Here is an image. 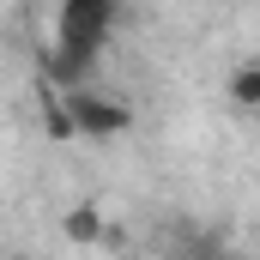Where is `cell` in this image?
Instances as JSON below:
<instances>
[{"mask_svg": "<svg viewBox=\"0 0 260 260\" xmlns=\"http://www.w3.org/2000/svg\"><path fill=\"white\" fill-rule=\"evenodd\" d=\"M254 121H260V115H254Z\"/></svg>", "mask_w": 260, "mask_h": 260, "instance_id": "52a82bcc", "label": "cell"}, {"mask_svg": "<svg viewBox=\"0 0 260 260\" xmlns=\"http://www.w3.org/2000/svg\"><path fill=\"white\" fill-rule=\"evenodd\" d=\"M115 24H121V0H61L55 6V43L91 55V61L109 49Z\"/></svg>", "mask_w": 260, "mask_h": 260, "instance_id": "6da1fadb", "label": "cell"}, {"mask_svg": "<svg viewBox=\"0 0 260 260\" xmlns=\"http://www.w3.org/2000/svg\"><path fill=\"white\" fill-rule=\"evenodd\" d=\"M230 103H236V109H248V115H260V55H254V61H242L236 73H230Z\"/></svg>", "mask_w": 260, "mask_h": 260, "instance_id": "5b68a950", "label": "cell"}, {"mask_svg": "<svg viewBox=\"0 0 260 260\" xmlns=\"http://www.w3.org/2000/svg\"><path fill=\"white\" fill-rule=\"evenodd\" d=\"M67 109H73V121H79V133H85V139H115V133L133 127V103L109 97V91H97V85L67 91Z\"/></svg>", "mask_w": 260, "mask_h": 260, "instance_id": "7a4b0ae2", "label": "cell"}, {"mask_svg": "<svg viewBox=\"0 0 260 260\" xmlns=\"http://www.w3.org/2000/svg\"><path fill=\"white\" fill-rule=\"evenodd\" d=\"M91 55H79V49H67V43H49L43 55H37V79H43V91H85L91 85Z\"/></svg>", "mask_w": 260, "mask_h": 260, "instance_id": "3957f363", "label": "cell"}, {"mask_svg": "<svg viewBox=\"0 0 260 260\" xmlns=\"http://www.w3.org/2000/svg\"><path fill=\"white\" fill-rule=\"evenodd\" d=\"M176 260H230V248L212 236V230H182V242L170 248Z\"/></svg>", "mask_w": 260, "mask_h": 260, "instance_id": "8992f818", "label": "cell"}, {"mask_svg": "<svg viewBox=\"0 0 260 260\" xmlns=\"http://www.w3.org/2000/svg\"><path fill=\"white\" fill-rule=\"evenodd\" d=\"M61 236L73 242V248H97V242L109 236V218H103L91 200H79L73 212H61Z\"/></svg>", "mask_w": 260, "mask_h": 260, "instance_id": "277c9868", "label": "cell"}]
</instances>
